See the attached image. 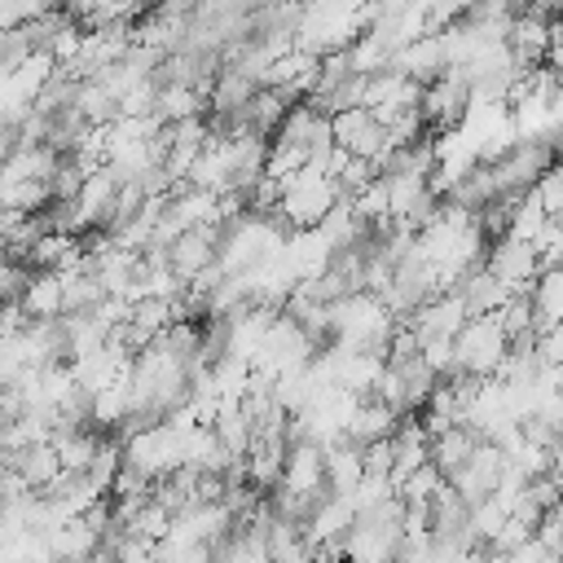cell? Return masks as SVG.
<instances>
[{
	"mask_svg": "<svg viewBox=\"0 0 563 563\" xmlns=\"http://www.w3.org/2000/svg\"><path fill=\"white\" fill-rule=\"evenodd\" d=\"M506 356V330L497 325V312H479L466 317L453 334V361L449 374H471V378H488Z\"/></svg>",
	"mask_w": 563,
	"mask_h": 563,
	"instance_id": "cell-1",
	"label": "cell"
},
{
	"mask_svg": "<svg viewBox=\"0 0 563 563\" xmlns=\"http://www.w3.org/2000/svg\"><path fill=\"white\" fill-rule=\"evenodd\" d=\"M44 545H48V554L57 563H88L97 554V545H101V532L88 528L84 515H70V519H62L57 528L44 532Z\"/></svg>",
	"mask_w": 563,
	"mask_h": 563,
	"instance_id": "cell-2",
	"label": "cell"
},
{
	"mask_svg": "<svg viewBox=\"0 0 563 563\" xmlns=\"http://www.w3.org/2000/svg\"><path fill=\"white\" fill-rule=\"evenodd\" d=\"M18 308L26 312V321H48L62 317V273H26V286L18 295Z\"/></svg>",
	"mask_w": 563,
	"mask_h": 563,
	"instance_id": "cell-3",
	"label": "cell"
},
{
	"mask_svg": "<svg viewBox=\"0 0 563 563\" xmlns=\"http://www.w3.org/2000/svg\"><path fill=\"white\" fill-rule=\"evenodd\" d=\"M361 479H365V471H361V449L347 444V440L325 444V488H330L334 497H352Z\"/></svg>",
	"mask_w": 563,
	"mask_h": 563,
	"instance_id": "cell-4",
	"label": "cell"
},
{
	"mask_svg": "<svg viewBox=\"0 0 563 563\" xmlns=\"http://www.w3.org/2000/svg\"><path fill=\"white\" fill-rule=\"evenodd\" d=\"M13 471L22 475V484L26 488H44L62 466H57V453H53V444L48 440H35V444H26V449H18V457H13Z\"/></svg>",
	"mask_w": 563,
	"mask_h": 563,
	"instance_id": "cell-5",
	"label": "cell"
}]
</instances>
